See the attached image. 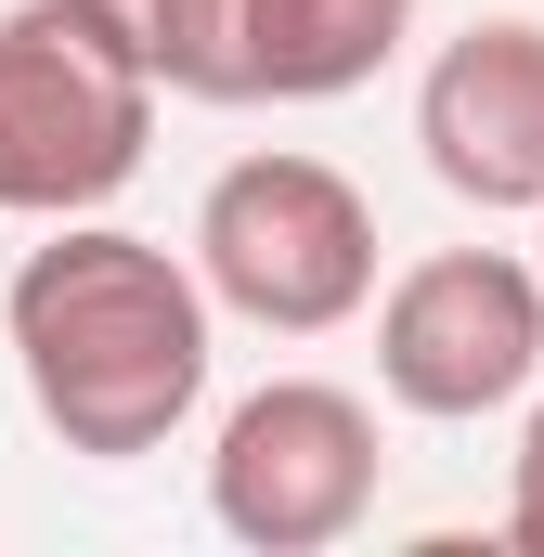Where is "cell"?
<instances>
[{
  "label": "cell",
  "mask_w": 544,
  "mask_h": 557,
  "mask_svg": "<svg viewBox=\"0 0 544 557\" xmlns=\"http://www.w3.org/2000/svg\"><path fill=\"white\" fill-rule=\"evenodd\" d=\"M169 78L91 0H13L0 13V221H91L118 208L156 143Z\"/></svg>",
  "instance_id": "7a4b0ae2"
},
{
  "label": "cell",
  "mask_w": 544,
  "mask_h": 557,
  "mask_svg": "<svg viewBox=\"0 0 544 557\" xmlns=\"http://www.w3.org/2000/svg\"><path fill=\"white\" fill-rule=\"evenodd\" d=\"M532 221H544V208H532Z\"/></svg>",
  "instance_id": "30bf717a"
},
{
  "label": "cell",
  "mask_w": 544,
  "mask_h": 557,
  "mask_svg": "<svg viewBox=\"0 0 544 557\" xmlns=\"http://www.w3.org/2000/svg\"><path fill=\"white\" fill-rule=\"evenodd\" d=\"M544 376V260L506 247H428L376 285V389L428 428L506 416Z\"/></svg>",
  "instance_id": "5b68a950"
},
{
  "label": "cell",
  "mask_w": 544,
  "mask_h": 557,
  "mask_svg": "<svg viewBox=\"0 0 544 557\" xmlns=\"http://www.w3.org/2000/svg\"><path fill=\"white\" fill-rule=\"evenodd\" d=\"M208 324H221V298L195 273V247L118 234L104 208L91 221H39V247L0 285V337H13L26 403L91 467L169 454L195 428V403H208Z\"/></svg>",
  "instance_id": "6da1fadb"
},
{
  "label": "cell",
  "mask_w": 544,
  "mask_h": 557,
  "mask_svg": "<svg viewBox=\"0 0 544 557\" xmlns=\"http://www.w3.org/2000/svg\"><path fill=\"white\" fill-rule=\"evenodd\" d=\"M506 545L544 557V403L519 416V454H506Z\"/></svg>",
  "instance_id": "9c48e42d"
},
{
  "label": "cell",
  "mask_w": 544,
  "mask_h": 557,
  "mask_svg": "<svg viewBox=\"0 0 544 557\" xmlns=\"http://www.w3.org/2000/svg\"><path fill=\"white\" fill-rule=\"evenodd\" d=\"M143 65L195 104H234V0H91Z\"/></svg>",
  "instance_id": "ba28073f"
},
{
  "label": "cell",
  "mask_w": 544,
  "mask_h": 557,
  "mask_svg": "<svg viewBox=\"0 0 544 557\" xmlns=\"http://www.w3.org/2000/svg\"><path fill=\"white\" fill-rule=\"evenodd\" d=\"M415 39V0H234V104H337Z\"/></svg>",
  "instance_id": "52a82bcc"
},
{
  "label": "cell",
  "mask_w": 544,
  "mask_h": 557,
  "mask_svg": "<svg viewBox=\"0 0 544 557\" xmlns=\"http://www.w3.org/2000/svg\"><path fill=\"white\" fill-rule=\"evenodd\" d=\"M415 143L428 182L467 208H544V26L532 13H480L428 52L415 78Z\"/></svg>",
  "instance_id": "8992f818"
},
{
  "label": "cell",
  "mask_w": 544,
  "mask_h": 557,
  "mask_svg": "<svg viewBox=\"0 0 544 557\" xmlns=\"http://www.w3.org/2000/svg\"><path fill=\"white\" fill-rule=\"evenodd\" d=\"M376 480H390V441L376 403L337 389V376H272L247 389L221 441H208V519L260 557H324L376 519Z\"/></svg>",
  "instance_id": "277c9868"
},
{
  "label": "cell",
  "mask_w": 544,
  "mask_h": 557,
  "mask_svg": "<svg viewBox=\"0 0 544 557\" xmlns=\"http://www.w3.org/2000/svg\"><path fill=\"white\" fill-rule=\"evenodd\" d=\"M195 273L260 337H337L350 311H376V208L350 169H324L298 143L234 156L195 195Z\"/></svg>",
  "instance_id": "3957f363"
}]
</instances>
